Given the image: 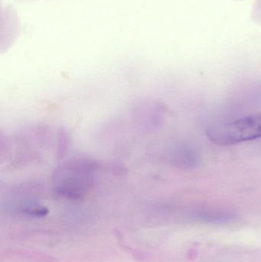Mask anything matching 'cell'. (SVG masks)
<instances>
[{
	"mask_svg": "<svg viewBox=\"0 0 261 262\" xmlns=\"http://www.w3.org/2000/svg\"><path fill=\"white\" fill-rule=\"evenodd\" d=\"M251 19L261 25V0H255L251 12Z\"/></svg>",
	"mask_w": 261,
	"mask_h": 262,
	"instance_id": "3",
	"label": "cell"
},
{
	"mask_svg": "<svg viewBox=\"0 0 261 262\" xmlns=\"http://www.w3.org/2000/svg\"><path fill=\"white\" fill-rule=\"evenodd\" d=\"M206 135L212 143L220 146H229L260 138L261 113L210 127Z\"/></svg>",
	"mask_w": 261,
	"mask_h": 262,
	"instance_id": "1",
	"label": "cell"
},
{
	"mask_svg": "<svg viewBox=\"0 0 261 262\" xmlns=\"http://www.w3.org/2000/svg\"><path fill=\"white\" fill-rule=\"evenodd\" d=\"M190 215L193 220L211 224H225L237 218L236 214L231 211L215 208L196 209L192 211Z\"/></svg>",
	"mask_w": 261,
	"mask_h": 262,
	"instance_id": "2",
	"label": "cell"
}]
</instances>
